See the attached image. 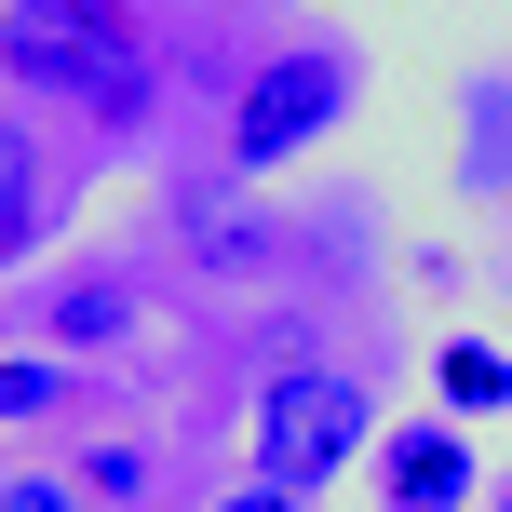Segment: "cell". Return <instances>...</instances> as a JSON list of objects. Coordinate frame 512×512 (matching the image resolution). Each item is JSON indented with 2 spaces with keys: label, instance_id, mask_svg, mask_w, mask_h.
<instances>
[{
  "label": "cell",
  "instance_id": "obj_1",
  "mask_svg": "<svg viewBox=\"0 0 512 512\" xmlns=\"http://www.w3.org/2000/svg\"><path fill=\"white\" fill-rule=\"evenodd\" d=\"M0 81L122 149L162 122V27L149 0H0Z\"/></svg>",
  "mask_w": 512,
  "mask_h": 512
},
{
  "label": "cell",
  "instance_id": "obj_5",
  "mask_svg": "<svg viewBox=\"0 0 512 512\" xmlns=\"http://www.w3.org/2000/svg\"><path fill=\"white\" fill-rule=\"evenodd\" d=\"M176 243L203 256V270H270V256H283V216H256L243 189H176Z\"/></svg>",
  "mask_w": 512,
  "mask_h": 512
},
{
  "label": "cell",
  "instance_id": "obj_3",
  "mask_svg": "<svg viewBox=\"0 0 512 512\" xmlns=\"http://www.w3.org/2000/svg\"><path fill=\"white\" fill-rule=\"evenodd\" d=\"M364 108V54L351 41H283L230 81V176H283L297 149H324Z\"/></svg>",
  "mask_w": 512,
  "mask_h": 512
},
{
  "label": "cell",
  "instance_id": "obj_2",
  "mask_svg": "<svg viewBox=\"0 0 512 512\" xmlns=\"http://www.w3.org/2000/svg\"><path fill=\"white\" fill-rule=\"evenodd\" d=\"M364 445H378V391H364L351 364H270L256 405H243V459H256V486H283V499H324Z\"/></svg>",
  "mask_w": 512,
  "mask_h": 512
},
{
  "label": "cell",
  "instance_id": "obj_9",
  "mask_svg": "<svg viewBox=\"0 0 512 512\" xmlns=\"http://www.w3.org/2000/svg\"><path fill=\"white\" fill-rule=\"evenodd\" d=\"M54 216H68V189H54V176H41V189H27V203H14V216H0V270H27V256H41V243H54Z\"/></svg>",
  "mask_w": 512,
  "mask_h": 512
},
{
  "label": "cell",
  "instance_id": "obj_12",
  "mask_svg": "<svg viewBox=\"0 0 512 512\" xmlns=\"http://www.w3.org/2000/svg\"><path fill=\"white\" fill-rule=\"evenodd\" d=\"M0 512H81V486H54V472H27V486H0Z\"/></svg>",
  "mask_w": 512,
  "mask_h": 512
},
{
  "label": "cell",
  "instance_id": "obj_8",
  "mask_svg": "<svg viewBox=\"0 0 512 512\" xmlns=\"http://www.w3.org/2000/svg\"><path fill=\"white\" fill-rule=\"evenodd\" d=\"M432 391H445V418H512V351H499V337H445Z\"/></svg>",
  "mask_w": 512,
  "mask_h": 512
},
{
  "label": "cell",
  "instance_id": "obj_14",
  "mask_svg": "<svg viewBox=\"0 0 512 512\" xmlns=\"http://www.w3.org/2000/svg\"><path fill=\"white\" fill-rule=\"evenodd\" d=\"M499 512H512V486H499Z\"/></svg>",
  "mask_w": 512,
  "mask_h": 512
},
{
  "label": "cell",
  "instance_id": "obj_10",
  "mask_svg": "<svg viewBox=\"0 0 512 512\" xmlns=\"http://www.w3.org/2000/svg\"><path fill=\"white\" fill-rule=\"evenodd\" d=\"M41 176H54V162H41V135H27L14 108H0V216H14V203H27V189H41Z\"/></svg>",
  "mask_w": 512,
  "mask_h": 512
},
{
  "label": "cell",
  "instance_id": "obj_4",
  "mask_svg": "<svg viewBox=\"0 0 512 512\" xmlns=\"http://www.w3.org/2000/svg\"><path fill=\"white\" fill-rule=\"evenodd\" d=\"M364 459H378V512H472V499H486L459 418H391Z\"/></svg>",
  "mask_w": 512,
  "mask_h": 512
},
{
  "label": "cell",
  "instance_id": "obj_6",
  "mask_svg": "<svg viewBox=\"0 0 512 512\" xmlns=\"http://www.w3.org/2000/svg\"><path fill=\"white\" fill-rule=\"evenodd\" d=\"M122 337H135V283L122 270H95V283H68V297H41V351H122Z\"/></svg>",
  "mask_w": 512,
  "mask_h": 512
},
{
  "label": "cell",
  "instance_id": "obj_13",
  "mask_svg": "<svg viewBox=\"0 0 512 512\" xmlns=\"http://www.w3.org/2000/svg\"><path fill=\"white\" fill-rule=\"evenodd\" d=\"M216 512H310V499H283V486H256V472H243V486L216 499Z\"/></svg>",
  "mask_w": 512,
  "mask_h": 512
},
{
  "label": "cell",
  "instance_id": "obj_11",
  "mask_svg": "<svg viewBox=\"0 0 512 512\" xmlns=\"http://www.w3.org/2000/svg\"><path fill=\"white\" fill-rule=\"evenodd\" d=\"M81 499H149V445H95L81 459Z\"/></svg>",
  "mask_w": 512,
  "mask_h": 512
},
{
  "label": "cell",
  "instance_id": "obj_7",
  "mask_svg": "<svg viewBox=\"0 0 512 512\" xmlns=\"http://www.w3.org/2000/svg\"><path fill=\"white\" fill-rule=\"evenodd\" d=\"M81 405H95V378L68 351H0V432H41V418H81Z\"/></svg>",
  "mask_w": 512,
  "mask_h": 512
}]
</instances>
